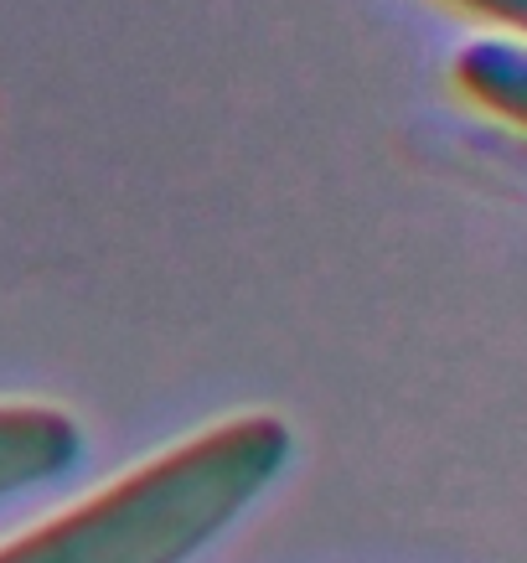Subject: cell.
<instances>
[{"instance_id": "obj_1", "label": "cell", "mask_w": 527, "mask_h": 563, "mask_svg": "<svg viewBox=\"0 0 527 563\" xmlns=\"http://www.w3.org/2000/svg\"><path fill=\"white\" fill-rule=\"evenodd\" d=\"M289 461L295 429L279 413H233L6 538L0 563H197L285 481Z\"/></svg>"}, {"instance_id": "obj_2", "label": "cell", "mask_w": 527, "mask_h": 563, "mask_svg": "<svg viewBox=\"0 0 527 563\" xmlns=\"http://www.w3.org/2000/svg\"><path fill=\"white\" fill-rule=\"evenodd\" d=\"M88 455L84 424L57 404H6L0 398V507L26 501L68 481Z\"/></svg>"}, {"instance_id": "obj_3", "label": "cell", "mask_w": 527, "mask_h": 563, "mask_svg": "<svg viewBox=\"0 0 527 563\" xmlns=\"http://www.w3.org/2000/svg\"><path fill=\"white\" fill-rule=\"evenodd\" d=\"M455 88L527 135V36H481L455 52Z\"/></svg>"}, {"instance_id": "obj_4", "label": "cell", "mask_w": 527, "mask_h": 563, "mask_svg": "<svg viewBox=\"0 0 527 563\" xmlns=\"http://www.w3.org/2000/svg\"><path fill=\"white\" fill-rule=\"evenodd\" d=\"M465 11H476V16L496 21V26H507V32L527 36V0H455Z\"/></svg>"}]
</instances>
